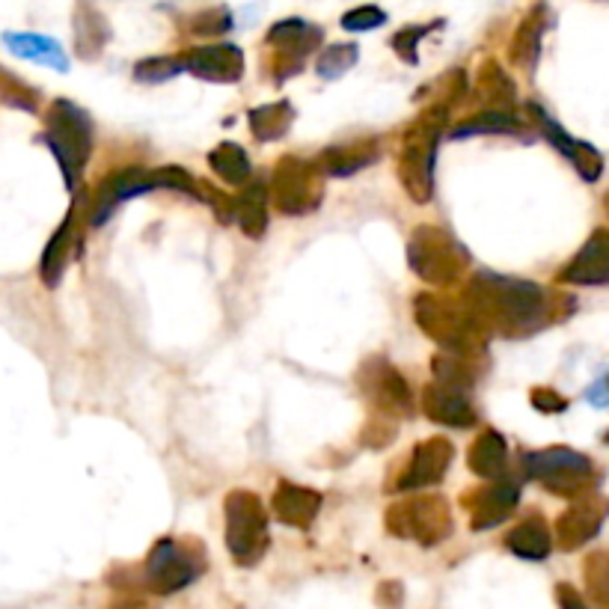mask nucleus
<instances>
[{"label": "nucleus", "mask_w": 609, "mask_h": 609, "mask_svg": "<svg viewBox=\"0 0 609 609\" xmlns=\"http://www.w3.org/2000/svg\"><path fill=\"white\" fill-rule=\"evenodd\" d=\"M467 310L481 330L502 333H532L547 321V291L530 280H511L481 270L467 286Z\"/></svg>", "instance_id": "obj_1"}, {"label": "nucleus", "mask_w": 609, "mask_h": 609, "mask_svg": "<svg viewBox=\"0 0 609 609\" xmlns=\"http://www.w3.org/2000/svg\"><path fill=\"white\" fill-rule=\"evenodd\" d=\"M54 158L60 164L66 188H78L80 176L87 170L92 152V120L87 110H80L75 101L57 99L45 113V131L40 137Z\"/></svg>", "instance_id": "obj_2"}, {"label": "nucleus", "mask_w": 609, "mask_h": 609, "mask_svg": "<svg viewBox=\"0 0 609 609\" xmlns=\"http://www.w3.org/2000/svg\"><path fill=\"white\" fill-rule=\"evenodd\" d=\"M443 122H446L443 108L429 110L410 125L405 141H401L399 179L405 181L410 200L429 202L434 193V158H438Z\"/></svg>", "instance_id": "obj_3"}, {"label": "nucleus", "mask_w": 609, "mask_h": 609, "mask_svg": "<svg viewBox=\"0 0 609 609\" xmlns=\"http://www.w3.org/2000/svg\"><path fill=\"white\" fill-rule=\"evenodd\" d=\"M417 321L431 340L443 345L446 354L455 357H476L481 354V324L473 319L467 303H452L438 295H420L417 298Z\"/></svg>", "instance_id": "obj_4"}, {"label": "nucleus", "mask_w": 609, "mask_h": 609, "mask_svg": "<svg viewBox=\"0 0 609 609\" xmlns=\"http://www.w3.org/2000/svg\"><path fill=\"white\" fill-rule=\"evenodd\" d=\"M226 547L241 568H253L268 550V514L259 497L247 490H232L226 497Z\"/></svg>", "instance_id": "obj_5"}, {"label": "nucleus", "mask_w": 609, "mask_h": 609, "mask_svg": "<svg viewBox=\"0 0 609 609\" xmlns=\"http://www.w3.org/2000/svg\"><path fill=\"white\" fill-rule=\"evenodd\" d=\"M202 568H206L202 550L193 541L164 539L146 556L143 583L158 595H173V591L190 586L193 579L200 577Z\"/></svg>", "instance_id": "obj_6"}, {"label": "nucleus", "mask_w": 609, "mask_h": 609, "mask_svg": "<svg viewBox=\"0 0 609 609\" xmlns=\"http://www.w3.org/2000/svg\"><path fill=\"white\" fill-rule=\"evenodd\" d=\"M408 259L410 268L417 270L425 283L450 286L458 280L461 270L467 265V253L461 251L450 232L420 226L408 244Z\"/></svg>", "instance_id": "obj_7"}, {"label": "nucleus", "mask_w": 609, "mask_h": 609, "mask_svg": "<svg viewBox=\"0 0 609 609\" xmlns=\"http://www.w3.org/2000/svg\"><path fill=\"white\" fill-rule=\"evenodd\" d=\"M387 527L399 539H413L425 547H434L452 532L450 506L440 497H429V494L410 497V500L396 502L387 511Z\"/></svg>", "instance_id": "obj_8"}, {"label": "nucleus", "mask_w": 609, "mask_h": 609, "mask_svg": "<svg viewBox=\"0 0 609 609\" xmlns=\"http://www.w3.org/2000/svg\"><path fill=\"white\" fill-rule=\"evenodd\" d=\"M527 473L532 479L541 481L544 488L560 494V497H577L579 490H586L595 479V467L586 455H579L565 446H553V450L530 452L527 458Z\"/></svg>", "instance_id": "obj_9"}, {"label": "nucleus", "mask_w": 609, "mask_h": 609, "mask_svg": "<svg viewBox=\"0 0 609 609\" xmlns=\"http://www.w3.org/2000/svg\"><path fill=\"white\" fill-rule=\"evenodd\" d=\"M274 202L283 214H310L321 202L319 167L310 160L283 158L274 170Z\"/></svg>", "instance_id": "obj_10"}, {"label": "nucleus", "mask_w": 609, "mask_h": 609, "mask_svg": "<svg viewBox=\"0 0 609 609\" xmlns=\"http://www.w3.org/2000/svg\"><path fill=\"white\" fill-rule=\"evenodd\" d=\"M150 190H155V185H152V170H143V167H122V170L110 173L108 179L99 181V188L92 193L90 223L92 226L108 223L110 214L117 211V206L134 200V197H141V193H150Z\"/></svg>", "instance_id": "obj_11"}, {"label": "nucleus", "mask_w": 609, "mask_h": 609, "mask_svg": "<svg viewBox=\"0 0 609 609\" xmlns=\"http://www.w3.org/2000/svg\"><path fill=\"white\" fill-rule=\"evenodd\" d=\"M321 42V31L303 19H286L274 24L268 33V45L277 51V80H286L298 71L307 54Z\"/></svg>", "instance_id": "obj_12"}, {"label": "nucleus", "mask_w": 609, "mask_h": 609, "mask_svg": "<svg viewBox=\"0 0 609 609\" xmlns=\"http://www.w3.org/2000/svg\"><path fill=\"white\" fill-rule=\"evenodd\" d=\"M452 458H455V450H452L450 440L431 438L425 443H420L413 455H410L408 467L401 469L399 476V490H420L431 488L443 479V473L450 469Z\"/></svg>", "instance_id": "obj_13"}, {"label": "nucleus", "mask_w": 609, "mask_h": 609, "mask_svg": "<svg viewBox=\"0 0 609 609\" xmlns=\"http://www.w3.org/2000/svg\"><path fill=\"white\" fill-rule=\"evenodd\" d=\"M181 63H185V71L211 80V84H235L244 75V54L239 45H230V42L188 51Z\"/></svg>", "instance_id": "obj_14"}, {"label": "nucleus", "mask_w": 609, "mask_h": 609, "mask_svg": "<svg viewBox=\"0 0 609 609\" xmlns=\"http://www.w3.org/2000/svg\"><path fill=\"white\" fill-rule=\"evenodd\" d=\"M520 488L509 479H497L488 488L473 490L464 497V506L469 511V527L473 530H490L502 520L509 518L511 511L518 509Z\"/></svg>", "instance_id": "obj_15"}, {"label": "nucleus", "mask_w": 609, "mask_h": 609, "mask_svg": "<svg viewBox=\"0 0 609 609\" xmlns=\"http://www.w3.org/2000/svg\"><path fill=\"white\" fill-rule=\"evenodd\" d=\"M359 387L380 410H392V413H408L410 410L408 384L387 359H369L359 372Z\"/></svg>", "instance_id": "obj_16"}, {"label": "nucleus", "mask_w": 609, "mask_h": 609, "mask_svg": "<svg viewBox=\"0 0 609 609\" xmlns=\"http://www.w3.org/2000/svg\"><path fill=\"white\" fill-rule=\"evenodd\" d=\"M527 108H530V113H535V122H539L541 131H544V141H547L550 146H556V150L574 164V170H577L583 179L598 181L600 170H604V160H600L598 152L591 150L589 143H579L577 137H571L568 131L550 120L547 110H541L539 104H527Z\"/></svg>", "instance_id": "obj_17"}, {"label": "nucleus", "mask_w": 609, "mask_h": 609, "mask_svg": "<svg viewBox=\"0 0 609 609\" xmlns=\"http://www.w3.org/2000/svg\"><path fill=\"white\" fill-rule=\"evenodd\" d=\"M422 408L431 420L440 425H452V429H469L476 425V410L467 401V392L443 380H431L425 392H422Z\"/></svg>", "instance_id": "obj_18"}, {"label": "nucleus", "mask_w": 609, "mask_h": 609, "mask_svg": "<svg viewBox=\"0 0 609 609\" xmlns=\"http://www.w3.org/2000/svg\"><path fill=\"white\" fill-rule=\"evenodd\" d=\"M560 283H574V286L609 283V230H598L579 247L577 256L562 268Z\"/></svg>", "instance_id": "obj_19"}, {"label": "nucleus", "mask_w": 609, "mask_h": 609, "mask_svg": "<svg viewBox=\"0 0 609 609\" xmlns=\"http://www.w3.org/2000/svg\"><path fill=\"white\" fill-rule=\"evenodd\" d=\"M321 509V497L315 490L300 488V485H291V481H280L277 485V494H274V511L283 523L289 527H298V530H307L315 514Z\"/></svg>", "instance_id": "obj_20"}, {"label": "nucleus", "mask_w": 609, "mask_h": 609, "mask_svg": "<svg viewBox=\"0 0 609 609\" xmlns=\"http://www.w3.org/2000/svg\"><path fill=\"white\" fill-rule=\"evenodd\" d=\"M600 520H604V509H600L595 500L574 502L565 514L556 523V539H560V547L577 550L579 544H586L589 539H595L600 530Z\"/></svg>", "instance_id": "obj_21"}, {"label": "nucleus", "mask_w": 609, "mask_h": 609, "mask_svg": "<svg viewBox=\"0 0 609 609\" xmlns=\"http://www.w3.org/2000/svg\"><path fill=\"white\" fill-rule=\"evenodd\" d=\"M3 45L21 60H33L57 71H69L66 51H63L60 42L51 40V36H42V33H3Z\"/></svg>", "instance_id": "obj_22"}, {"label": "nucleus", "mask_w": 609, "mask_h": 609, "mask_svg": "<svg viewBox=\"0 0 609 609\" xmlns=\"http://www.w3.org/2000/svg\"><path fill=\"white\" fill-rule=\"evenodd\" d=\"M469 469L481 476V479H506V467H509V450L506 440L497 431H481L479 440L469 446Z\"/></svg>", "instance_id": "obj_23"}, {"label": "nucleus", "mask_w": 609, "mask_h": 609, "mask_svg": "<svg viewBox=\"0 0 609 609\" xmlns=\"http://www.w3.org/2000/svg\"><path fill=\"white\" fill-rule=\"evenodd\" d=\"M75 220H78V214H75V209H71V214L60 223V230L54 232L48 241V247H45V253H42V265H40V274H42V283L45 286H57L63 277V270L69 268V259H71V247H75Z\"/></svg>", "instance_id": "obj_24"}, {"label": "nucleus", "mask_w": 609, "mask_h": 609, "mask_svg": "<svg viewBox=\"0 0 609 609\" xmlns=\"http://www.w3.org/2000/svg\"><path fill=\"white\" fill-rule=\"evenodd\" d=\"M268 206H265V185L262 181H251L247 188H241V193L232 200V220L239 223L244 235L251 239H262V232L268 230Z\"/></svg>", "instance_id": "obj_25"}, {"label": "nucleus", "mask_w": 609, "mask_h": 609, "mask_svg": "<svg viewBox=\"0 0 609 609\" xmlns=\"http://www.w3.org/2000/svg\"><path fill=\"white\" fill-rule=\"evenodd\" d=\"M110 27L108 21L101 19V12L90 7L87 0H80L78 12H75V45L84 60H96L101 48L108 45Z\"/></svg>", "instance_id": "obj_26"}, {"label": "nucleus", "mask_w": 609, "mask_h": 609, "mask_svg": "<svg viewBox=\"0 0 609 609\" xmlns=\"http://www.w3.org/2000/svg\"><path fill=\"white\" fill-rule=\"evenodd\" d=\"M380 150L375 141H357V143H342L333 146L321 155L319 170L330 173V176H351V173L369 167L372 160L378 158Z\"/></svg>", "instance_id": "obj_27"}, {"label": "nucleus", "mask_w": 609, "mask_h": 609, "mask_svg": "<svg viewBox=\"0 0 609 609\" xmlns=\"http://www.w3.org/2000/svg\"><path fill=\"white\" fill-rule=\"evenodd\" d=\"M506 547H509L514 556H520V560H530V562L547 560L550 532L547 527H544V520H541L539 514L520 520L518 527L506 535Z\"/></svg>", "instance_id": "obj_28"}, {"label": "nucleus", "mask_w": 609, "mask_h": 609, "mask_svg": "<svg viewBox=\"0 0 609 609\" xmlns=\"http://www.w3.org/2000/svg\"><path fill=\"white\" fill-rule=\"evenodd\" d=\"M295 122V110L289 101H274V104H262V108L251 110V131L262 143L280 141L283 134L291 129Z\"/></svg>", "instance_id": "obj_29"}, {"label": "nucleus", "mask_w": 609, "mask_h": 609, "mask_svg": "<svg viewBox=\"0 0 609 609\" xmlns=\"http://www.w3.org/2000/svg\"><path fill=\"white\" fill-rule=\"evenodd\" d=\"M541 33H544V21H541L539 7V12H532V15H527V19L520 21L518 33H514V42H511V60L518 63L520 69H535L541 51Z\"/></svg>", "instance_id": "obj_30"}, {"label": "nucleus", "mask_w": 609, "mask_h": 609, "mask_svg": "<svg viewBox=\"0 0 609 609\" xmlns=\"http://www.w3.org/2000/svg\"><path fill=\"white\" fill-rule=\"evenodd\" d=\"M211 170L218 173L220 179L232 185V188H239L244 181L251 179V158H247V152L241 150L239 143H220L218 150L209 155Z\"/></svg>", "instance_id": "obj_31"}, {"label": "nucleus", "mask_w": 609, "mask_h": 609, "mask_svg": "<svg viewBox=\"0 0 609 609\" xmlns=\"http://www.w3.org/2000/svg\"><path fill=\"white\" fill-rule=\"evenodd\" d=\"M469 134H530V129L518 120V117H511L506 110H488V113H479V117H473L469 122L458 125V129H452V137L461 141V137H469Z\"/></svg>", "instance_id": "obj_32"}, {"label": "nucleus", "mask_w": 609, "mask_h": 609, "mask_svg": "<svg viewBox=\"0 0 609 609\" xmlns=\"http://www.w3.org/2000/svg\"><path fill=\"white\" fill-rule=\"evenodd\" d=\"M357 57H359L357 45H351V42H336V45L324 48V54L319 57V66H315V69H319V75L324 80H336L348 69H354Z\"/></svg>", "instance_id": "obj_33"}, {"label": "nucleus", "mask_w": 609, "mask_h": 609, "mask_svg": "<svg viewBox=\"0 0 609 609\" xmlns=\"http://www.w3.org/2000/svg\"><path fill=\"white\" fill-rule=\"evenodd\" d=\"M0 101L10 104V108L27 110V113H36L40 110V96L33 87H27L24 80L10 75V71L0 66Z\"/></svg>", "instance_id": "obj_34"}, {"label": "nucleus", "mask_w": 609, "mask_h": 609, "mask_svg": "<svg viewBox=\"0 0 609 609\" xmlns=\"http://www.w3.org/2000/svg\"><path fill=\"white\" fill-rule=\"evenodd\" d=\"M586 586L598 609H609V553H595L586 562Z\"/></svg>", "instance_id": "obj_35"}, {"label": "nucleus", "mask_w": 609, "mask_h": 609, "mask_svg": "<svg viewBox=\"0 0 609 609\" xmlns=\"http://www.w3.org/2000/svg\"><path fill=\"white\" fill-rule=\"evenodd\" d=\"M185 71V63L179 57H150L134 66V80L141 84H164Z\"/></svg>", "instance_id": "obj_36"}, {"label": "nucleus", "mask_w": 609, "mask_h": 609, "mask_svg": "<svg viewBox=\"0 0 609 609\" xmlns=\"http://www.w3.org/2000/svg\"><path fill=\"white\" fill-rule=\"evenodd\" d=\"M380 24H387V12L378 10V7H357L342 15V27L348 33H369Z\"/></svg>", "instance_id": "obj_37"}, {"label": "nucleus", "mask_w": 609, "mask_h": 609, "mask_svg": "<svg viewBox=\"0 0 609 609\" xmlns=\"http://www.w3.org/2000/svg\"><path fill=\"white\" fill-rule=\"evenodd\" d=\"M431 27H440V21L438 24H431ZM431 27H408V31L396 33L392 48L399 51V57H405L408 63H417V42H420L422 36H429Z\"/></svg>", "instance_id": "obj_38"}, {"label": "nucleus", "mask_w": 609, "mask_h": 609, "mask_svg": "<svg viewBox=\"0 0 609 609\" xmlns=\"http://www.w3.org/2000/svg\"><path fill=\"white\" fill-rule=\"evenodd\" d=\"M532 399H535L532 401L535 408L547 410V413H560V410H565V405H568V401L560 399L553 390H535L532 392Z\"/></svg>", "instance_id": "obj_39"}, {"label": "nucleus", "mask_w": 609, "mask_h": 609, "mask_svg": "<svg viewBox=\"0 0 609 609\" xmlns=\"http://www.w3.org/2000/svg\"><path fill=\"white\" fill-rule=\"evenodd\" d=\"M586 399H589L591 405H598V408H607L609 405V375L607 378H600L591 384L589 390H586Z\"/></svg>", "instance_id": "obj_40"}, {"label": "nucleus", "mask_w": 609, "mask_h": 609, "mask_svg": "<svg viewBox=\"0 0 609 609\" xmlns=\"http://www.w3.org/2000/svg\"><path fill=\"white\" fill-rule=\"evenodd\" d=\"M556 598H560L562 609H586L583 598H579L577 591L571 589V586H565V583H562L560 589H556Z\"/></svg>", "instance_id": "obj_41"}, {"label": "nucleus", "mask_w": 609, "mask_h": 609, "mask_svg": "<svg viewBox=\"0 0 609 609\" xmlns=\"http://www.w3.org/2000/svg\"><path fill=\"white\" fill-rule=\"evenodd\" d=\"M607 443H609V434H607Z\"/></svg>", "instance_id": "obj_42"}, {"label": "nucleus", "mask_w": 609, "mask_h": 609, "mask_svg": "<svg viewBox=\"0 0 609 609\" xmlns=\"http://www.w3.org/2000/svg\"><path fill=\"white\" fill-rule=\"evenodd\" d=\"M607 202H609V200H607Z\"/></svg>", "instance_id": "obj_43"}]
</instances>
